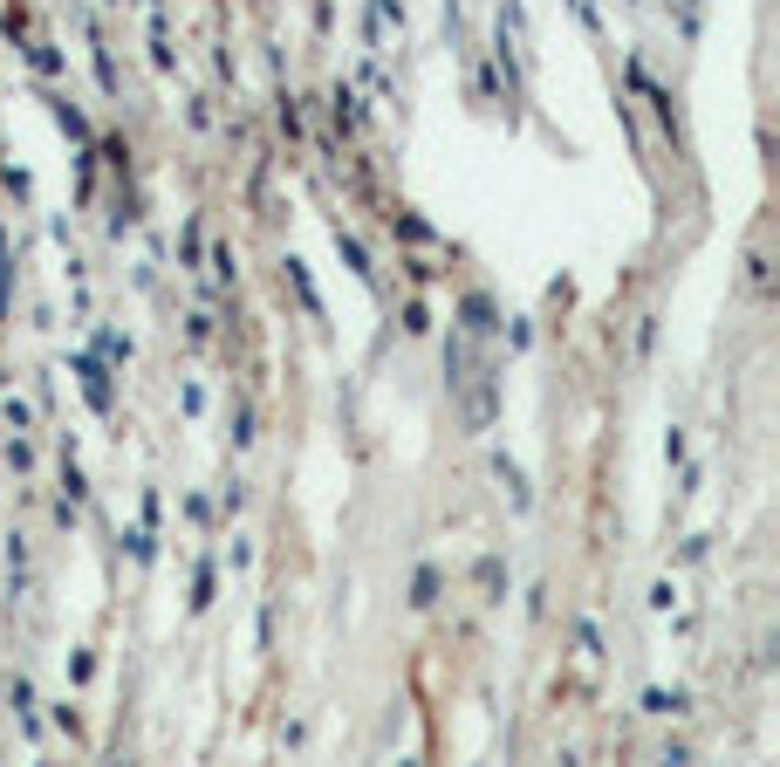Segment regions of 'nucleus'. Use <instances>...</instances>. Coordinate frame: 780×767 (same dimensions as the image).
Masks as SVG:
<instances>
[{"label": "nucleus", "instance_id": "nucleus-12", "mask_svg": "<svg viewBox=\"0 0 780 767\" xmlns=\"http://www.w3.org/2000/svg\"><path fill=\"white\" fill-rule=\"evenodd\" d=\"M274 117H281V131H288V144H295V138H302V104H295V96H281Z\"/></svg>", "mask_w": 780, "mask_h": 767}, {"label": "nucleus", "instance_id": "nucleus-7", "mask_svg": "<svg viewBox=\"0 0 780 767\" xmlns=\"http://www.w3.org/2000/svg\"><path fill=\"white\" fill-rule=\"evenodd\" d=\"M493 473H500V487H507V500H513V507H528V480H520L513 459H493Z\"/></svg>", "mask_w": 780, "mask_h": 767}, {"label": "nucleus", "instance_id": "nucleus-14", "mask_svg": "<svg viewBox=\"0 0 780 767\" xmlns=\"http://www.w3.org/2000/svg\"><path fill=\"white\" fill-rule=\"evenodd\" d=\"M240 274V261H233V247H213V281H233Z\"/></svg>", "mask_w": 780, "mask_h": 767}, {"label": "nucleus", "instance_id": "nucleus-15", "mask_svg": "<svg viewBox=\"0 0 780 767\" xmlns=\"http://www.w3.org/2000/svg\"><path fill=\"white\" fill-rule=\"evenodd\" d=\"M233 446H253V412H247V404L233 412Z\"/></svg>", "mask_w": 780, "mask_h": 767}, {"label": "nucleus", "instance_id": "nucleus-3", "mask_svg": "<svg viewBox=\"0 0 780 767\" xmlns=\"http://www.w3.org/2000/svg\"><path fill=\"white\" fill-rule=\"evenodd\" d=\"M335 253H343V261H350V274L377 281V268H370V253H363V240H356V234H343V226H335Z\"/></svg>", "mask_w": 780, "mask_h": 767}, {"label": "nucleus", "instance_id": "nucleus-11", "mask_svg": "<svg viewBox=\"0 0 780 767\" xmlns=\"http://www.w3.org/2000/svg\"><path fill=\"white\" fill-rule=\"evenodd\" d=\"M685 706V693H664V685H650L643 693V712H678Z\"/></svg>", "mask_w": 780, "mask_h": 767}, {"label": "nucleus", "instance_id": "nucleus-5", "mask_svg": "<svg viewBox=\"0 0 780 767\" xmlns=\"http://www.w3.org/2000/svg\"><path fill=\"white\" fill-rule=\"evenodd\" d=\"M438 582H446V576H438L432 562H425V569L411 576V610H432V603H438Z\"/></svg>", "mask_w": 780, "mask_h": 767}, {"label": "nucleus", "instance_id": "nucleus-1", "mask_svg": "<svg viewBox=\"0 0 780 767\" xmlns=\"http://www.w3.org/2000/svg\"><path fill=\"white\" fill-rule=\"evenodd\" d=\"M500 302H493L486 288H473V295H459V337H473V343H493L500 337Z\"/></svg>", "mask_w": 780, "mask_h": 767}, {"label": "nucleus", "instance_id": "nucleus-10", "mask_svg": "<svg viewBox=\"0 0 780 767\" xmlns=\"http://www.w3.org/2000/svg\"><path fill=\"white\" fill-rule=\"evenodd\" d=\"M473 576H480V590H486L493 603H500V590H507V576H500V562H493V555H486V562H480V569H473Z\"/></svg>", "mask_w": 780, "mask_h": 767}, {"label": "nucleus", "instance_id": "nucleus-13", "mask_svg": "<svg viewBox=\"0 0 780 767\" xmlns=\"http://www.w3.org/2000/svg\"><path fill=\"white\" fill-rule=\"evenodd\" d=\"M425 329H432L425 322V302H404V337H425Z\"/></svg>", "mask_w": 780, "mask_h": 767}, {"label": "nucleus", "instance_id": "nucleus-4", "mask_svg": "<svg viewBox=\"0 0 780 767\" xmlns=\"http://www.w3.org/2000/svg\"><path fill=\"white\" fill-rule=\"evenodd\" d=\"M56 123H62V131H69L75 144H83V151L96 144V138H90V117H83V110H75V104H69V96H56Z\"/></svg>", "mask_w": 780, "mask_h": 767}, {"label": "nucleus", "instance_id": "nucleus-6", "mask_svg": "<svg viewBox=\"0 0 780 767\" xmlns=\"http://www.w3.org/2000/svg\"><path fill=\"white\" fill-rule=\"evenodd\" d=\"M329 110H335V131H363V104H356L350 90H335V104H329Z\"/></svg>", "mask_w": 780, "mask_h": 767}, {"label": "nucleus", "instance_id": "nucleus-2", "mask_svg": "<svg viewBox=\"0 0 780 767\" xmlns=\"http://www.w3.org/2000/svg\"><path fill=\"white\" fill-rule=\"evenodd\" d=\"M75 377H83V398L96 404V412H110V370H103L96 356H75Z\"/></svg>", "mask_w": 780, "mask_h": 767}, {"label": "nucleus", "instance_id": "nucleus-8", "mask_svg": "<svg viewBox=\"0 0 780 767\" xmlns=\"http://www.w3.org/2000/svg\"><path fill=\"white\" fill-rule=\"evenodd\" d=\"M288 288L302 295V309H308V316H322V302H316V288H308V268H302V261H288Z\"/></svg>", "mask_w": 780, "mask_h": 767}, {"label": "nucleus", "instance_id": "nucleus-16", "mask_svg": "<svg viewBox=\"0 0 780 767\" xmlns=\"http://www.w3.org/2000/svg\"><path fill=\"white\" fill-rule=\"evenodd\" d=\"M205 603H213V569L192 576V610H205Z\"/></svg>", "mask_w": 780, "mask_h": 767}, {"label": "nucleus", "instance_id": "nucleus-9", "mask_svg": "<svg viewBox=\"0 0 780 767\" xmlns=\"http://www.w3.org/2000/svg\"><path fill=\"white\" fill-rule=\"evenodd\" d=\"M390 226H398V234H404V240H418V247H432V240H438V234H432V226H425V220H411V213H390Z\"/></svg>", "mask_w": 780, "mask_h": 767}]
</instances>
